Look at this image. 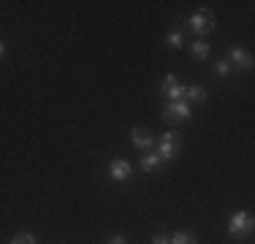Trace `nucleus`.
Returning <instances> with one entry per match:
<instances>
[{
	"mask_svg": "<svg viewBox=\"0 0 255 244\" xmlns=\"http://www.w3.org/2000/svg\"><path fill=\"white\" fill-rule=\"evenodd\" d=\"M155 144H157V155H160V160L171 163L174 157L179 155V149H182V136L177 130H168V133H163Z\"/></svg>",
	"mask_w": 255,
	"mask_h": 244,
	"instance_id": "1",
	"label": "nucleus"
},
{
	"mask_svg": "<svg viewBox=\"0 0 255 244\" xmlns=\"http://www.w3.org/2000/svg\"><path fill=\"white\" fill-rule=\"evenodd\" d=\"M190 103L187 101H168L166 106H163V120L168 122V125H179V122H185V120H190Z\"/></svg>",
	"mask_w": 255,
	"mask_h": 244,
	"instance_id": "2",
	"label": "nucleus"
},
{
	"mask_svg": "<svg viewBox=\"0 0 255 244\" xmlns=\"http://www.w3.org/2000/svg\"><path fill=\"white\" fill-rule=\"evenodd\" d=\"M187 24H190V30L196 35H209L212 30H215V14H212L209 8H201L187 19Z\"/></svg>",
	"mask_w": 255,
	"mask_h": 244,
	"instance_id": "3",
	"label": "nucleus"
},
{
	"mask_svg": "<svg viewBox=\"0 0 255 244\" xmlns=\"http://www.w3.org/2000/svg\"><path fill=\"white\" fill-rule=\"evenodd\" d=\"M253 231V215L250 212H234L228 220V234L231 236H245Z\"/></svg>",
	"mask_w": 255,
	"mask_h": 244,
	"instance_id": "4",
	"label": "nucleus"
},
{
	"mask_svg": "<svg viewBox=\"0 0 255 244\" xmlns=\"http://www.w3.org/2000/svg\"><path fill=\"white\" fill-rule=\"evenodd\" d=\"M109 176H112L114 182H128L133 176V168L130 163L123 160V157H114L112 163H109Z\"/></svg>",
	"mask_w": 255,
	"mask_h": 244,
	"instance_id": "5",
	"label": "nucleus"
},
{
	"mask_svg": "<svg viewBox=\"0 0 255 244\" xmlns=\"http://www.w3.org/2000/svg\"><path fill=\"white\" fill-rule=\"evenodd\" d=\"M130 136H133V144H136L141 152H149V149L155 146V141H157V138L152 136V130H149V127H141V125H138V127H133V133H130Z\"/></svg>",
	"mask_w": 255,
	"mask_h": 244,
	"instance_id": "6",
	"label": "nucleus"
},
{
	"mask_svg": "<svg viewBox=\"0 0 255 244\" xmlns=\"http://www.w3.org/2000/svg\"><path fill=\"white\" fill-rule=\"evenodd\" d=\"M228 63H231V65H239V68H247V71H250L255 60H253V54L247 52V49H242V46H231V49H228Z\"/></svg>",
	"mask_w": 255,
	"mask_h": 244,
	"instance_id": "7",
	"label": "nucleus"
},
{
	"mask_svg": "<svg viewBox=\"0 0 255 244\" xmlns=\"http://www.w3.org/2000/svg\"><path fill=\"white\" fill-rule=\"evenodd\" d=\"M185 101L187 103H204L206 101V87L204 84H190V87H185Z\"/></svg>",
	"mask_w": 255,
	"mask_h": 244,
	"instance_id": "8",
	"label": "nucleus"
},
{
	"mask_svg": "<svg viewBox=\"0 0 255 244\" xmlns=\"http://www.w3.org/2000/svg\"><path fill=\"white\" fill-rule=\"evenodd\" d=\"M190 54H193V60H206L209 57V44L206 41H193Z\"/></svg>",
	"mask_w": 255,
	"mask_h": 244,
	"instance_id": "9",
	"label": "nucleus"
},
{
	"mask_svg": "<svg viewBox=\"0 0 255 244\" xmlns=\"http://www.w3.org/2000/svg\"><path fill=\"white\" fill-rule=\"evenodd\" d=\"M160 155H157V152H144V157H141V168L144 171H155L157 166H160Z\"/></svg>",
	"mask_w": 255,
	"mask_h": 244,
	"instance_id": "10",
	"label": "nucleus"
},
{
	"mask_svg": "<svg viewBox=\"0 0 255 244\" xmlns=\"http://www.w3.org/2000/svg\"><path fill=\"white\" fill-rule=\"evenodd\" d=\"M168 244H198V239L193 234H187V231H179V234L168 236Z\"/></svg>",
	"mask_w": 255,
	"mask_h": 244,
	"instance_id": "11",
	"label": "nucleus"
},
{
	"mask_svg": "<svg viewBox=\"0 0 255 244\" xmlns=\"http://www.w3.org/2000/svg\"><path fill=\"white\" fill-rule=\"evenodd\" d=\"M166 95H168V101H171V103L174 101H185V84H174Z\"/></svg>",
	"mask_w": 255,
	"mask_h": 244,
	"instance_id": "12",
	"label": "nucleus"
},
{
	"mask_svg": "<svg viewBox=\"0 0 255 244\" xmlns=\"http://www.w3.org/2000/svg\"><path fill=\"white\" fill-rule=\"evenodd\" d=\"M166 41H168V46H174V49H179L182 44H185V38H182L179 30H171V33L166 35Z\"/></svg>",
	"mask_w": 255,
	"mask_h": 244,
	"instance_id": "13",
	"label": "nucleus"
},
{
	"mask_svg": "<svg viewBox=\"0 0 255 244\" xmlns=\"http://www.w3.org/2000/svg\"><path fill=\"white\" fill-rule=\"evenodd\" d=\"M215 73L220 79H226L228 73H231V63H228V60H217V63H215Z\"/></svg>",
	"mask_w": 255,
	"mask_h": 244,
	"instance_id": "14",
	"label": "nucleus"
},
{
	"mask_svg": "<svg viewBox=\"0 0 255 244\" xmlns=\"http://www.w3.org/2000/svg\"><path fill=\"white\" fill-rule=\"evenodd\" d=\"M11 244H35V236L33 234H16L11 239Z\"/></svg>",
	"mask_w": 255,
	"mask_h": 244,
	"instance_id": "15",
	"label": "nucleus"
},
{
	"mask_svg": "<svg viewBox=\"0 0 255 244\" xmlns=\"http://www.w3.org/2000/svg\"><path fill=\"white\" fill-rule=\"evenodd\" d=\"M174 84H179V82H177V76H174V73H168V76L160 82V90H163V93H168V90H171Z\"/></svg>",
	"mask_w": 255,
	"mask_h": 244,
	"instance_id": "16",
	"label": "nucleus"
},
{
	"mask_svg": "<svg viewBox=\"0 0 255 244\" xmlns=\"http://www.w3.org/2000/svg\"><path fill=\"white\" fill-rule=\"evenodd\" d=\"M152 244H168V236H163V234H157L155 239H152Z\"/></svg>",
	"mask_w": 255,
	"mask_h": 244,
	"instance_id": "17",
	"label": "nucleus"
},
{
	"mask_svg": "<svg viewBox=\"0 0 255 244\" xmlns=\"http://www.w3.org/2000/svg\"><path fill=\"white\" fill-rule=\"evenodd\" d=\"M109 244H125V236H112V239H109Z\"/></svg>",
	"mask_w": 255,
	"mask_h": 244,
	"instance_id": "18",
	"label": "nucleus"
},
{
	"mask_svg": "<svg viewBox=\"0 0 255 244\" xmlns=\"http://www.w3.org/2000/svg\"><path fill=\"white\" fill-rule=\"evenodd\" d=\"M3 54H5V44L0 41V57H3Z\"/></svg>",
	"mask_w": 255,
	"mask_h": 244,
	"instance_id": "19",
	"label": "nucleus"
}]
</instances>
